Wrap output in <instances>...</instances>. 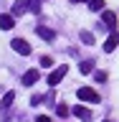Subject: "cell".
<instances>
[{"label": "cell", "instance_id": "cell-16", "mask_svg": "<svg viewBox=\"0 0 119 122\" xmlns=\"http://www.w3.org/2000/svg\"><path fill=\"white\" fill-rule=\"evenodd\" d=\"M56 114H58V117H68V107L66 104H58V107H56Z\"/></svg>", "mask_w": 119, "mask_h": 122}, {"label": "cell", "instance_id": "cell-15", "mask_svg": "<svg viewBox=\"0 0 119 122\" xmlns=\"http://www.w3.org/2000/svg\"><path fill=\"white\" fill-rule=\"evenodd\" d=\"M81 41H84L86 46H91V43H94V36H91L89 30H84V33H81Z\"/></svg>", "mask_w": 119, "mask_h": 122}, {"label": "cell", "instance_id": "cell-1", "mask_svg": "<svg viewBox=\"0 0 119 122\" xmlns=\"http://www.w3.org/2000/svg\"><path fill=\"white\" fill-rule=\"evenodd\" d=\"M66 74H68V66H58V69H53L51 74H48V84H51V86H56V84H58Z\"/></svg>", "mask_w": 119, "mask_h": 122}, {"label": "cell", "instance_id": "cell-14", "mask_svg": "<svg viewBox=\"0 0 119 122\" xmlns=\"http://www.w3.org/2000/svg\"><path fill=\"white\" fill-rule=\"evenodd\" d=\"M89 8L91 10H101L104 8V0H89Z\"/></svg>", "mask_w": 119, "mask_h": 122}, {"label": "cell", "instance_id": "cell-17", "mask_svg": "<svg viewBox=\"0 0 119 122\" xmlns=\"http://www.w3.org/2000/svg\"><path fill=\"white\" fill-rule=\"evenodd\" d=\"M41 66H43V69L53 66V59H51V56H41Z\"/></svg>", "mask_w": 119, "mask_h": 122}, {"label": "cell", "instance_id": "cell-10", "mask_svg": "<svg viewBox=\"0 0 119 122\" xmlns=\"http://www.w3.org/2000/svg\"><path fill=\"white\" fill-rule=\"evenodd\" d=\"M13 99H15V92H8L5 97H3V102H0V109H3V112H5L8 107L13 104Z\"/></svg>", "mask_w": 119, "mask_h": 122}, {"label": "cell", "instance_id": "cell-6", "mask_svg": "<svg viewBox=\"0 0 119 122\" xmlns=\"http://www.w3.org/2000/svg\"><path fill=\"white\" fill-rule=\"evenodd\" d=\"M13 25H15V20H13V15H10V13H3V15H0V28H3V30H10Z\"/></svg>", "mask_w": 119, "mask_h": 122}, {"label": "cell", "instance_id": "cell-11", "mask_svg": "<svg viewBox=\"0 0 119 122\" xmlns=\"http://www.w3.org/2000/svg\"><path fill=\"white\" fill-rule=\"evenodd\" d=\"M79 71H81V74H91V71H94V61L91 59L81 61V64H79Z\"/></svg>", "mask_w": 119, "mask_h": 122}, {"label": "cell", "instance_id": "cell-12", "mask_svg": "<svg viewBox=\"0 0 119 122\" xmlns=\"http://www.w3.org/2000/svg\"><path fill=\"white\" fill-rule=\"evenodd\" d=\"M114 48H117V36H112V38L104 43V51H106V53H109V51H114Z\"/></svg>", "mask_w": 119, "mask_h": 122}, {"label": "cell", "instance_id": "cell-4", "mask_svg": "<svg viewBox=\"0 0 119 122\" xmlns=\"http://www.w3.org/2000/svg\"><path fill=\"white\" fill-rule=\"evenodd\" d=\"M68 112H74L76 117H79V120H84V122H89V120H91V109H86L84 104H76L74 109H68Z\"/></svg>", "mask_w": 119, "mask_h": 122}, {"label": "cell", "instance_id": "cell-13", "mask_svg": "<svg viewBox=\"0 0 119 122\" xmlns=\"http://www.w3.org/2000/svg\"><path fill=\"white\" fill-rule=\"evenodd\" d=\"M94 79H96L99 84H106V79H109V76H106V71H94Z\"/></svg>", "mask_w": 119, "mask_h": 122}, {"label": "cell", "instance_id": "cell-20", "mask_svg": "<svg viewBox=\"0 0 119 122\" xmlns=\"http://www.w3.org/2000/svg\"><path fill=\"white\" fill-rule=\"evenodd\" d=\"M36 122H51V120H48L46 114H38V117H36Z\"/></svg>", "mask_w": 119, "mask_h": 122}, {"label": "cell", "instance_id": "cell-7", "mask_svg": "<svg viewBox=\"0 0 119 122\" xmlns=\"http://www.w3.org/2000/svg\"><path fill=\"white\" fill-rule=\"evenodd\" d=\"M36 33L43 38V41H53V38H56V33H53L51 28H46V25H38V28H36Z\"/></svg>", "mask_w": 119, "mask_h": 122}, {"label": "cell", "instance_id": "cell-2", "mask_svg": "<svg viewBox=\"0 0 119 122\" xmlns=\"http://www.w3.org/2000/svg\"><path fill=\"white\" fill-rule=\"evenodd\" d=\"M10 46H13V51H18L20 56H28V53H30L28 41H23V38H13V41H10Z\"/></svg>", "mask_w": 119, "mask_h": 122}, {"label": "cell", "instance_id": "cell-9", "mask_svg": "<svg viewBox=\"0 0 119 122\" xmlns=\"http://www.w3.org/2000/svg\"><path fill=\"white\" fill-rule=\"evenodd\" d=\"M101 20H104V25H109V28H112V30L117 28V15H114L112 10H106V13L101 15Z\"/></svg>", "mask_w": 119, "mask_h": 122}, {"label": "cell", "instance_id": "cell-8", "mask_svg": "<svg viewBox=\"0 0 119 122\" xmlns=\"http://www.w3.org/2000/svg\"><path fill=\"white\" fill-rule=\"evenodd\" d=\"M36 81H38V71H36V69L25 71V76H23V84H25V86H33Z\"/></svg>", "mask_w": 119, "mask_h": 122}, {"label": "cell", "instance_id": "cell-18", "mask_svg": "<svg viewBox=\"0 0 119 122\" xmlns=\"http://www.w3.org/2000/svg\"><path fill=\"white\" fill-rule=\"evenodd\" d=\"M41 10V0H30V13H38Z\"/></svg>", "mask_w": 119, "mask_h": 122}, {"label": "cell", "instance_id": "cell-3", "mask_svg": "<svg viewBox=\"0 0 119 122\" xmlns=\"http://www.w3.org/2000/svg\"><path fill=\"white\" fill-rule=\"evenodd\" d=\"M79 99H84V102H101V97L94 89H89V86H81L79 89Z\"/></svg>", "mask_w": 119, "mask_h": 122}, {"label": "cell", "instance_id": "cell-21", "mask_svg": "<svg viewBox=\"0 0 119 122\" xmlns=\"http://www.w3.org/2000/svg\"><path fill=\"white\" fill-rule=\"evenodd\" d=\"M71 3H86V0H71Z\"/></svg>", "mask_w": 119, "mask_h": 122}, {"label": "cell", "instance_id": "cell-5", "mask_svg": "<svg viewBox=\"0 0 119 122\" xmlns=\"http://www.w3.org/2000/svg\"><path fill=\"white\" fill-rule=\"evenodd\" d=\"M25 10H30V0H15L13 15H20V13H25Z\"/></svg>", "mask_w": 119, "mask_h": 122}, {"label": "cell", "instance_id": "cell-19", "mask_svg": "<svg viewBox=\"0 0 119 122\" xmlns=\"http://www.w3.org/2000/svg\"><path fill=\"white\" fill-rule=\"evenodd\" d=\"M41 102H43V97H41V94H36V97L30 99V104H33V107H36V104H41Z\"/></svg>", "mask_w": 119, "mask_h": 122}]
</instances>
